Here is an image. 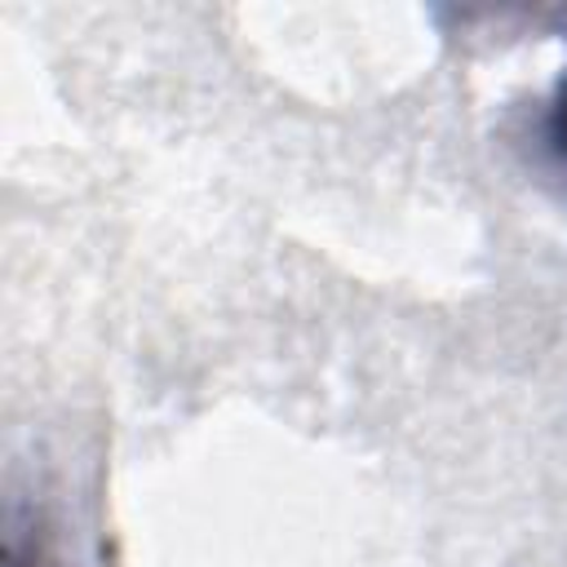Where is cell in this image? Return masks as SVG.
Listing matches in <instances>:
<instances>
[{"label": "cell", "instance_id": "1", "mask_svg": "<svg viewBox=\"0 0 567 567\" xmlns=\"http://www.w3.org/2000/svg\"><path fill=\"white\" fill-rule=\"evenodd\" d=\"M549 142H554L558 155H567V75H563L558 97H554V106H549Z\"/></svg>", "mask_w": 567, "mask_h": 567}]
</instances>
